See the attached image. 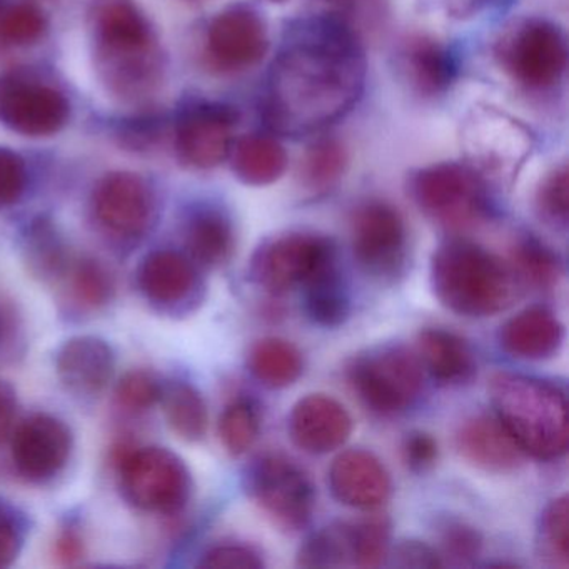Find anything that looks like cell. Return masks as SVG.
<instances>
[{
	"label": "cell",
	"mask_w": 569,
	"mask_h": 569,
	"mask_svg": "<svg viewBox=\"0 0 569 569\" xmlns=\"http://www.w3.org/2000/svg\"><path fill=\"white\" fill-rule=\"evenodd\" d=\"M401 56L406 78L425 98L445 94L458 78L455 54L438 39L412 36L406 41Z\"/></svg>",
	"instance_id": "cell-23"
},
{
	"label": "cell",
	"mask_w": 569,
	"mask_h": 569,
	"mask_svg": "<svg viewBox=\"0 0 569 569\" xmlns=\"http://www.w3.org/2000/svg\"><path fill=\"white\" fill-rule=\"evenodd\" d=\"M409 189L418 208L451 231L475 228L491 211L485 179L461 162H439L419 169L412 174Z\"/></svg>",
	"instance_id": "cell-4"
},
{
	"label": "cell",
	"mask_w": 569,
	"mask_h": 569,
	"mask_svg": "<svg viewBox=\"0 0 569 569\" xmlns=\"http://www.w3.org/2000/svg\"><path fill=\"white\" fill-rule=\"evenodd\" d=\"M302 568L356 566L355 522L338 521L306 539L298 552Z\"/></svg>",
	"instance_id": "cell-29"
},
{
	"label": "cell",
	"mask_w": 569,
	"mask_h": 569,
	"mask_svg": "<svg viewBox=\"0 0 569 569\" xmlns=\"http://www.w3.org/2000/svg\"><path fill=\"white\" fill-rule=\"evenodd\" d=\"M398 568H441L445 561L436 549L421 541H401L389 552Z\"/></svg>",
	"instance_id": "cell-45"
},
{
	"label": "cell",
	"mask_w": 569,
	"mask_h": 569,
	"mask_svg": "<svg viewBox=\"0 0 569 569\" xmlns=\"http://www.w3.org/2000/svg\"><path fill=\"white\" fill-rule=\"evenodd\" d=\"M338 261L329 238L315 232H289L266 241L251 259L252 281L272 295L305 288L326 266Z\"/></svg>",
	"instance_id": "cell-9"
},
{
	"label": "cell",
	"mask_w": 569,
	"mask_h": 569,
	"mask_svg": "<svg viewBox=\"0 0 569 569\" xmlns=\"http://www.w3.org/2000/svg\"><path fill=\"white\" fill-rule=\"evenodd\" d=\"M162 406L172 431L184 441H201L208 431V408L201 392L188 382H171L162 388Z\"/></svg>",
	"instance_id": "cell-31"
},
{
	"label": "cell",
	"mask_w": 569,
	"mask_h": 569,
	"mask_svg": "<svg viewBox=\"0 0 569 569\" xmlns=\"http://www.w3.org/2000/svg\"><path fill=\"white\" fill-rule=\"evenodd\" d=\"M482 549V536L478 529L461 521H448L441 526V558L452 565H469Z\"/></svg>",
	"instance_id": "cell-40"
},
{
	"label": "cell",
	"mask_w": 569,
	"mask_h": 569,
	"mask_svg": "<svg viewBox=\"0 0 569 569\" xmlns=\"http://www.w3.org/2000/svg\"><path fill=\"white\" fill-rule=\"evenodd\" d=\"M26 262L29 271L42 281L61 278L68 271V251L56 232L54 226L46 219L32 222L26 238Z\"/></svg>",
	"instance_id": "cell-33"
},
{
	"label": "cell",
	"mask_w": 569,
	"mask_h": 569,
	"mask_svg": "<svg viewBox=\"0 0 569 569\" xmlns=\"http://www.w3.org/2000/svg\"><path fill=\"white\" fill-rule=\"evenodd\" d=\"M72 435L61 419L34 415L26 419L12 439L16 468L32 482H44L58 476L68 465Z\"/></svg>",
	"instance_id": "cell-15"
},
{
	"label": "cell",
	"mask_w": 569,
	"mask_h": 569,
	"mask_svg": "<svg viewBox=\"0 0 569 569\" xmlns=\"http://www.w3.org/2000/svg\"><path fill=\"white\" fill-rule=\"evenodd\" d=\"M491 0H458L456 4H458V11L462 12V14H471V12L478 11L481 6L488 4Z\"/></svg>",
	"instance_id": "cell-49"
},
{
	"label": "cell",
	"mask_w": 569,
	"mask_h": 569,
	"mask_svg": "<svg viewBox=\"0 0 569 569\" xmlns=\"http://www.w3.org/2000/svg\"><path fill=\"white\" fill-rule=\"evenodd\" d=\"M306 312L322 328H339L351 315V296L338 261L326 266L305 286Z\"/></svg>",
	"instance_id": "cell-27"
},
{
	"label": "cell",
	"mask_w": 569,
	"mask_h": 569,
	"mask_svg": "<svg viewBox=\"0 0 569 569\" xmlns=\"http://www.w3.org/2000/svg\"><path fill=\"white\" fill-rule=\"evenodd\" d=\"M261 431L259 412L246 399L232 402L219 419V436L222 445L232 456H242L252 449Z\"/></svg>",
	"instance_id": "cell-35"
},
{
	"label": "cell",
	"mask_w": 569,
	"mask_h": 569,
	"mask_svg": "<svg viewBox=\"0 0 569 569\" xmlns=\"http://www.w3.org/2000/svg\"><path fill=\"white\" fill-rule=\"evenodd\" d=\"M18 412V396L14 388L4 379H0V442H4L11 435Z\"/></svg>",
	"instance_id": "cell-47"
},
{
	"label": "cell",
	"mask_w": 569,
	"mask_h": 569,
	"mask_svg": "<svg viewBox=\"0 0 569 569\" xmlns=\"http://www.w3.org/2000/svg\"><path fill=\"white\" fill-rule=\"evenodd\" d=\"M509 266L519 284L549 291L558 286L562 276L559 256L535 236L519 238L512 246Z\"/></svg>",
	"instance_id": "cell-30"
},
{
	"label": "cell",
	"mask_w": 569,
	"mask_h": 569,
	"mask_svg": "<svg viewBox=\"0 0 569 569\" xmlns=\"http://www.w3.org/2000/svg\"><path fill=\"white\" fill-rule=\"evenodd\" d=\"M365 84V49L355 26L332 11L296 19L272 61L262 118L276 134L302 138L345 118Z\"/></svg>",
	"instance_id": "cell-1"
},
{
	"label": "cell",
	"mask_w": 569,
	"mask_h": 569,
	"mask_svg": "<svg viewBox=\"0 0 569 569\" xmlns=\"http://www.w3.org/2000/svg\"><path fill=\"white\" fill-rule=\"evenodd\" d=\"M456 446L466 461L488 472L515 471L525 459V452L496 416L468 419L456 435Z\"/></svg>",
	"instance_id": "cell-20"
},
{
	"label": "cell",
	"mask_w": 569,
	"mask_h": 569,
	"mask_svg": "<svg viewBox=\"0 0 569 569\" xmlns=\"http://www.w3.org/2000/svg\"><path fill=\"white\" fill-rule=\"evenodd\" d=\"M139 286L146 298L162 308H176L194 298L199 274L194 262L181 252H152L139 269Z\"/></svg>",
	"instance_id": "cell-22"
},
{
	"label": "cell",
	"mask_w": 569,
	"mask_h": 569,
	"mask_svg": "<svg viewBox=\"0 0 569 569\" xmlns=\"http://www.w3.org/2000/svg\"><path fill=\"white\" fill-rule=\"evenodd\" d=\"M69 119V102L51 86L22 78L0 81V121L28 138L58 134Z\"/></svg>",
	"instance_id": "cell-13"
},
{
	"label": "cell",
	"mask_w": 569,
	"mask_h": 569,
	"mask_svg": "<svg viewBox=\"0 0 569 569\" xmlns=\"http://www.w3.org/2000/svg\"><path fill=\"white\" fill-rule=\"evenodd\" d=\"M348 381L359 401L376 415H401L421 398L425 368L415 352L388 346L356 358L349 365Z\"/></svg>",
	"instance_id": "cell-5"
},
{
	"label": "cell",
	"mask_w": 569,
	"mask_h": 569,
	"mask_svg": "<svg viewBox=\"0 0 569 569\" xmlns=\"http://www.w3.org/2000/svg\"><path fill=\"white\" fill-rule=\"evenodd\" d=\"M191 261L204 268H219L231 259L236 238L231 219L221 209L202 206L189 216L184 229Z\"/></svg>",
	"instance_id": "cell-25"
},
{
	"label": "cell",
	"mask_w": 569,
	"mask_h": 569,
	"mask_svg": "<svg viewBox=\"0 0 569 569\" xmlns=\"http://www.w3.org/2000/svg\"><path fill=\"white\" fill-rule=\"evenodd\" d=\"M536 209L546 224L566 229L569 218V172L566 166L549 172L536 192Z\"/></svg>",
	"instance_id": "cell-37"
},
{
	"label": "cell",
	"mask_w": 569,
	"mask_h": 569,
	"mask_svg": "<svg viewBox=\"0 0 569 569\" xmlns=\"http://www.w3.org/2000/svg\"><path fill=\"white\" fill-rule=\"evenodd\" d=\"M199 566L216 569H261L264 568V561L251 546L219 545L202 556Z\"/></svg>",
	"instance_id": "cell-43"
},
{
	"label": "cell",
	"mask_w": 569,
	"mask_h": 569,
	"mask_svg": "<svg viewBox=\"0 0 569 569\" xmlns=\"http://www.w3.org/2000/svg\"><path fill=\"white\" fill-rule=\"evenodd\" d=\"M288 431L292 442L308 455H329L348 441L352 419L338 399L308 395L292 406Z\"/></svg>",
	"instance_id": "cell-17"
},
{
	"label": "cell",
	"mask_w": 569,
	"mask_h": 569,
	"mask_svg": "<svg viewBox=\"0 0 569 569\" xmlns=\"http://www.w3.org/2000/svg\"><path fill=\"white\" fill-rule=\"evenodd\" d=\"M72 292L86 308H102L114 296V281L101 262L84 259L72 269Z\"/></svg>",
	"instance_id": "cell-38"
},
{
	"label": "cell",
	"mask_w": 569,
	"mask_h": 569,
	"mask_svg": "<svg viewBox=\"0 0 569 569\" xmlns=\"http://www.w3.org/2000/svg\"><path fill=\"white\" fill-rule=\"evenodd\" d=\"M162 388L151 375L144 371H132L121 379L116 389L119 405L128 411H146L156 402L161 401Z\"/></svg>",
	"instance_id": "cell-41"
},
{
	"label": "cell",
	"mask_w": 569,
	"mask_h": 569,
	"mask_svg": "<svg viewBox=\"0 0 569 569\" xmlns=\"http://www.w3.org/2000/svg\"><path fill=\"white\" fill-rule=\"evenodd\" d=\"M499 346L522 361L555 358L565 342V326L549 309L535 306L512 316L499 329Z\"/></svg>",
	"instance_id": "cell-21"
},
{
	"label": "cell",
	"mask_w": 569,
	"mask_h": 569,
	"mask_svg": "<svg viewBox=\"0 0 569 569\" xmlns=\"http://www.w3.org/2000/svg\"><path fill=\"white\" fill-rule=\"evenodd\" d=\"M539 555L551 568H569V501L562 495L552 499L541 515L538 531Z\"/></svg>",
	"instance_id": "cell-34"
},
{
	"label": "cell",
	"mask_w": 569,
	"mask_h": 569,
	"mask_svg": "<svg viewBox=\"0 0 569 569\" xmlns=\"http://www.w3.org/2000/svg\"><path fill=\"white\" fill-rule=\"evenodd\" d=\"M82 552H84V546H82L78 532H62L61 538L56 542V555H58L59 561L66 562V565H74L81 559Z\"/></svg>",
	"instance_id": "cell-48"
},
{
	"label": "cell",
	"mask_w": 569,
	"mask_h": 569,
	"mask_svg": "<svg viewBox=\"0 0 569 569\" xmlns=\"http://www.w3.org/2000/svg\"><path fill=\"white\" fill-rule=\"evenodd\" d=\"M56 369L69 391L79 396H96L114 375V351L104 339L78 336L59 349Z\"/></svg>",
	"instance_id": "cell-19"
},
{
	"label": "cell",
	"mask_w": 569,
	"mask_h": 569,
	"mask_svg": "<svg viewBox=\"0 0 569 569\" xmlns=\"http://www.w3.org/2000/svg\"><path fill=\"white\" fill-rule=\"evenodd\" d=\"M22 528L4 506H0V568H8L18 558L22 546Z\"/></svg>",
	"instance_id": "cell-46"
},
{
	"label": "cell",
	"mask_w": 569,
	"mask_h": 569,
	"mask_svg": "<svg viewBox=\"0 0 569 569\" xmlns=\"http://www.w3.org/2000/svg\"><path fill=\"white\" fill-rule=\"evenodd\" d=\"M98 39L119 84L141 88L154 74L152 31L132 0H109L98 14Z\"/></svg>",
	"instance_id": "cell-11"
},
{
	"label": "cell",
	"mask_w": 569,
	"mask_h": 569,
	"mask_svg": "<svg viewBox=\"0 0 569 569\" xmlns=\"http://www.w3.org/2000/svg\"><path fill=\"white\" fill-rule=\"evenodd\" d=\"M269 2H278V4H281V2H286V0H269Z\"/></svg>",
	"instance_id": "cell-50"
},
{
	"label": "cell",
	"mask_w": 569,
	"mask_h": 569,
	"mask_svg": "<svg viewBox=\"0 0 569 569\" xmlns=\"http://www.w3.org/2000/svg\"><path fill=\"white\" fill-rule=\"evenodd\" d=\"M124 449L118 466L129 502L159 515H174L188 505L191 475L178 455L166 448Z\"/></svg>",
	"instance_id": "cell-6"
},
{
	"label": "cell",
	"mask_w": 569,
	"mask_h": 569,
	"mask_svg": "<svg viewBox=\"0 0 569 569\" xmlns=\"http://www.w3.org/2000/svg\"><path fill=\"white\" fill-rule=\"evenodd\" d=\"M391 525L385 516H371L355 522L356 566L379 568L389 558Z\"/></svg>",
	"instance_id": "cell-39"
},
{
	"label": "cell",
	"mask_w": 569,
	"mask_h": 569,
	"mask_svg": "<svg viewBox=\"0 0 569 569\" xmlns=\"http://www.w3.org/2000/svg\"><path fill=\"white\" fill-rule=\"evenodd\" d=\"M351 249L365 274L395 281L408 261V229L401 212L389 202H362L351 216Z\"/></svg>",
	"instance_id": "cell-10"
},
{
	"label": "cell",
	"mask_w": 569,
	"mask_h": 569,
	"mask_svg": "<svg viewBox=\"0 0 569 569\" xmlns=\"http://www.w3.org/2000/svg\"><path fill=\"white\" fill-rule=\"evenodd\" d=\"M269 49L264 19L251 6L234 4L212 19L208 54L222 71H244L259 64Z\"/></svg>",
	"instance_id": "cell-14"
},
{
	"label": "cell",
	"mask_w": 569,
	"mask_h": 569,
	"mask_svg": "<svg viewBox=\"0 0 569 569\" xmlns=\"http://www.w3.org/2000/svg\"><path fill=\"white\" fill-rule=\"evenodd\" d=\"M348 151L335 138H322L309 146L302 156L299 178L309 191H331L348 169Z\"/></svg>",
	"instance_id": "cell-32"
},
{
	"label": "cell",
	"mask_w": 569,
	"mask_h": 569,
	"mask_svg": "<svg viewBox=\"0 0 569 569\" xmlns=\"http://www.w3.org/2000/svg\"><path fill=\"white\" fill-rule=\"evenodd\" d=\"M502 68L531 91H548L561 82L568 68V42L555 22L528 19L499 42Z\"/></svg>",
	"instance_id": "cell-8"
},
{
	"label": "cell",
	"mask_w": 569,
	"mask_h": 569,
	"mask_svg": "<svg viewBox=\"0 0 569 569\" xmlns=\"http://www.w3.org/2000/svg\"><path fill=\"white\" fill-rule=\"evenodd\" d=\"M232 171L239 181L254 188L279 181L288 169V154L271 136L248 134L232 144Z\"/></svg>",
	"instance_id": "cell-26"
},
{
	"label": "cell",
	"mask_w": 569,
	"mask_h": 569,
	"mask_svg": "<svg viewBox=\"0 0 569 569\" xmlns=\"http://www.w3.org/2000/svg\"><path fill=\"white\" fill-rule=\"evenodd\" d=\"M94 209L99 222L112 234L139 238L151 224V192L139 176L112 172L98 186Z\"/></svg>",
	"instance_id": "cell-18"
},
{
	"label": "cell",
	"mask_w": 569,
	"mask_h": 569,
	"mask_svg": "<svg viewBox=\"0 0 569 569\" xmlns=\"http://www.w3.org/2000/svg\"><path fill=\"white\" fill-rule=\"evenodd\" d=\"M239 112L224 102H189L176 121V149L184 164L212 169L231 154Z\"/></svg>",
	"instance_id": "cell-12"
},
{
	"label": "cell",
	"mask_w": 569,
	"mask_h": 569,
	"mask_svg": "<svg viewBox=\"0 0 569 569\" xmlns=\"http://www.w3.org/2000/svg\"><path fill=\"white\" fill-rule=\"evenodd\" d=\"M46 31V18L32 2H18L0 9V44L29 46L38 42Z\"/></svg>",
	"instance_id": "cell-36"
},
{
	"label": "cell",
	"mask_w": 569,
	"mask_h": 569,
	"mask_svg": "<svg viewBox=\"0 0 569 569\" xmlns=\"http://www.w3.org/2000/svg\"><path fill=\"white\" fill-rule=\"evenodd\" d=\"M431 286L445 308L465 318L506 311L521 288L509 262L459 238L442 242L432 254Z\"/></svg>",
	"instance_id": "cell-2"
},
{
	"label": "cell",
	"mask_w": 569,
	"mask_h": 569,
	"mask_svg": "<svg viewBox=\"0 0 569 569\" xmlns=\"http://www.w3.org/2000/svg\"><path fill=\"white\" fill-rule=\"evenodd\" d=\"M246 489L262 512L286 531H301L315 515V485L288 456L269 452L256 458L246 472Z\"/></svg>",
	"instance_id": "cell-7"
},
{
	"label": "cell",
	"mask_w": 569,
	"mask_h": 569,
	"mask_svg": "<svg viewBox=\"0 0 569 569\" xmlns=\"http://www.w3.org/2000/svg\"><path fill=\"white\" fill-rule=\"evenodd\" d=\"M438 442L425 431H412L402 441V461L411 471L426 472L438 461Z\"/></svg>",
	"instance_id": "cell-44"
},
{
	"label": "cell",
	"mask_w": 569,
	"mask_h": 569,
	"mask_svg": "<svg viewBox=\"0 0 569 569\" xmlns=\"http://www.w3.org/2000/svg\"><path fill=\"white\" fill-rule=\"evenodd\" d=\"M495 416L525 455L542 461L568 451V399L551 382L518 372H496L489 381Z\"/></svg>",
	"instance_id": "cell-3"
},
{
	"label": "cell",
	"mask_w": 569,
	"mask_h": 569,
	"mask_svg": "<svg viewBox=\"0 0 569 569\" xmlns=\"http://www.w3.org/2000/svg\"><path fill=\"white\" fill-rule=\"evenodd\" d=\"M422 368L446 386L466 385L478 372L471 346L446 329H425L418 338Z\"/></svg>",
	"instance_id": "cell-24"
},
{
	"label": "cell",
	"mask_w": 569,
	"mask_h": 569,
	"mask_svg": "<svg viewBox=\"0 0 569 569\" xmlns=\"http://www.w3.org/2000/svg\"><path fill=\"white\" fill-rule=\"evenodd\" d=\"M28 184L24 159L8 148H0V209L16 204Z\"/></svg>",
	"instance_id": "cell-42"
},
{
	"label": "cell",
	"mask_w": 569,
	"mask_h": 569,
	"mask_svg": "<svg viewBox=\"0 0 569 569\" xmlns=\"http://www.w3.org/2000/svg\"><path fill=\"white\" fill-rule=\"evenodd\" d=\"M248 368L266 388L282 389L301 378L305 359L292 342L281 338H264L249 349Z\"/></svg>",
	"instance_id": "cell-28"
},
{
	"label": "cell",
	"mask_w": 569,
	"mask_h": 569,
	"mask_svg": "<svg viewBox=\"0 0 569 569\" xmlns=\"http://www.w3.org/2000/svg\"><path fill=\"white\" fill-rule=\"evenodd\" d=\"M332 496L349 508H381L392 491L391 476L378 456L368 449L351 448L332 459L328 472Z\"/></svg>",
	"instance_id": "cell-16"
}]
</instances>
